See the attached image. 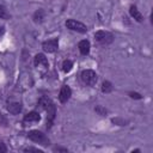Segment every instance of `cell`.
<instances>
[{
  "instance_id": "obj_1",
  "label": "cell",
  "mask_w": 153,
  "mask_h": 153,
  "mask_svg": "<svg viewBox=\"0 0 153 153\" xmlns=\"http://www.w3.org/2000/svg\"><path fill=\"white\" fill-rule=\"evenodd\" d=\"M27 137L33 141V142H37V143H41L43 146H48L49 145V140L48 137L39 130H30L27 133Z\"/></svg>"
},
{
  "instance_id": "obj_2",
  "label": "cell",
  "mask_w": 153,
  "mask_h": 153,
  "mask_svg": "<svg viewBox=\"0 0 153 153\" xmlns=\"http://www.w3.org/2000/svg\"><path fill=\"white\" fill-rule=\"evenodd\" d=\"M94 38L97 42H99L100 44H110L112 41H114V36L112 33L108 32V31H103V30H99L94 33Z\"/></svg>"
},
{
  "instance_id": "obj_3",
  "label": "cell",
  "mask_w": 153,
  "mask_h": 153,
  "mask_svg": "<svg viewBox=\"0 0 153 153\" xmlns=\"http://www.w3.org/2000/svg\"><path fill=\"white\" fill-rule=\"evenodd\" d=\"M66 26L73 31H78V32H81V33H85L87 31V27L85 24H82L81 22H78V20H74V19H67L66 22Z\"/></svg>"
},
{
  "instance_id": "obj_4",
  "label": "cell",
  "mask_w": 153,
  "mask_h": 153,
  "mask_svg": "<svg viewBox=\"0 0 153 153\" xmlns=\"http://www.w3.org/2000/svg\"><path fill=\"white\" fill-rule=\"evenodd\" d=\"M81 79L86 85H94L97 82V74L92 71V69H86L82 71L81 73Z\"/></svg>"
},
{
  "instance_id": "obj_5",
  "label": "cell",
  "mask_w": 153,
  "mask_h": 153,
  "mask_svg": "<svg viewBox=\"0 0 153 153\" xmlns=\"http://www.w3.org/2000/svg\"><path fill=\"white\" fill-rule=\"evenodd\" d=\"M43 49L48 53H55L59 48V42L56 38H53V39H49V41H45L43 43Z\"/></svg>"
},
{
  "instance_id": "obj_6",
  "label": "cell",
  "mask_w": 153,
  "mask_h": 153,
  "mask_svg": "<svg viewBox=\"0 0 153 153\" xmlns=\"http://www.w3.org/2000/svg\"><path fill=\"white\" fill-rule=\"evenodd\" d=\"M71 96H72V90L69 88V86L65 85V86H62V87H61V90H60L59 100H60L61 103H66V102L71 98Z\"/></svg>"
},
{
  "instance_id": "obj_7",
  "label": "cell",
  "mask_w": 153,
  "mask_h": 153,
  "mask_svg": "<svg viewBox=\"0 0 153 153\" xmlns=\"http://www.w3.org/2000/svg\"><path fill=\"white\" fill-rule=\"evenodd\" d=\"M78 47H79V50H80V53L82 55H87L90 53V42L87 39L80 41L79 44H78Z\"/></svg>"
},
{
  "instance_id": "obj_8",
  "label": "cell",
  "mask_w": 153,
  "mask_h": 153,
  "mask_svg": "<svg viewBox=\"0 0 153 153\" xmlns=\"http://www.w3.org/2000/svg\"><path fill=\"white\" fill-rule=\"evenodd\" d=\"M35 66H43L48 67V60L43 54H37L35 56Z\"/></svg>"
},
{
  "instance_id": "obj_9",
  "label": "cell",
  "mask_w": 153,
  "mask_h": 153,
  "mask_svg": "<svg viewBox=\"0 0 153 153\" xmlns=\"http://www.w3.org/2000/svg\"><path fill=\"white\" fill-rule=\"evenodd\" d=\"M39 120H41V116L36 111H31V112H29L27 115L24 116V121L25 122H38Z\"/></svg>"
},
{
  "instance_id": "obj_10",
  "label": "cell",
  "mask_w": 153,
  "mask_h": 153,
  "mask_svg": "<svg viewBox=\"0 0 153 153\" xmlns=\"http://www.w3.org/2000/svg\"><path fill=\"white\" fill-rule=\"evenodd\" d=\"M7 110L10 111V114L12 115H17L22 111V104L20 103H11L8 106H7Z\"/></svg>"
},
{
  "instance_id": "obj_11",
  "label": "cell",
  "mask_w": 153,
  "mask_h": 153,
  "mask_svg": "<svg viewBox=\"0 0 153 153\" xmlns=\"http://www.w3.org/2000/svg\"><path fill=\"white\" fill-rule=\"evenodd\" d=\"M129 12H130V16L136 20V22H139V23H141L142 20H143V18H142V14L139 12V10L135 7V6H131L130 7V10H129Z\"/></svg>"
},
{
  "instance_id": "obj_12",
  "label": "cell",
  "mask_w": 153,
  "mask_h": 153,
  "mask_svg": "<svg viewBox=\"0 0 153 153\" xmlns=\"http://www.w3.org/2000/svg\"><path fill=\"white\" fill-rule=\"evenodd\" d=\"M72 68H73V62H72L71 60H65L63 63H62V69H63V72L68 73V72L72 71Z\"/></svg>"
},
{
  "instance_id": "obj_13",
  "label": "cell",
  "mask_w": 153,
  "mask_h": 153,
  "mask_svg": "<svg viewBox=\"0 0 153 153\" xmlns=\"http://www.w3.org/2000/svg\"><path fill=\"white\" fill-rule=\"evenodd\" d=\"M43 18H44V12H43L42 10L36 11V13L33 14V19H35L36 23H41V22L43 20Z\"/></svg>"
},
{
  "instance_id": "obj_14",
  "label": "cell",
  "mask_w": 153,
  "mask_h": 153,
  "mask_svg": "<svg viewBox=\"0 0 153 153\" xmlns=\"http://www.w3.org/2000/svg\"><path fill=\"white\" fill-rule=\"evenodd\" d=\"M102 91H103L104 93L111 92V91H112V85H111V82H110V81H104L103 85H102Z\"/></svg>"
},
{
  "instance_id": "obj_15",
  "label": "cell",
  "mask_w": 153,
  "mask_h": 153,
  "mask_svg": "<svg viewBox=\"0 0 153 153\" xmlns=\"http://www.w3.org/2000/svg\"><path fill=\"white\" fill-rule=\"evenodd\" d=\"M0 18H4V19L8 18V14H7V12H6L4 6H0Z\"/></svg>"
},
{
  "instance_id": "obj_16",
  "label": "cell",
  "mask_w": 153,
  "mask_h": 153,
  "mask_svg": "<svg viewBox=\"0 0 153 153\" xmlns=\"http://www.w3.org/2000/svg\"><path fill=\"white\" fill-rule=\"evenodd\" d=\"M99 115H102V116H104L105 114H106V110L103 108V106H100V105H98V106H96V109H94Z\"/></svg>"
},
{
  "instance_id": "obj_17",
  "label": "cell",
  "mask_w": 153,
  "mask_h": 153,
  "mask_svg": "<svg viewBox=\"0 0 153 153\" xmlns=\"http://www.w3.org/2000/svg\"><path fill=\"white\" fill-rule=\"evenodd\" d=\"M25 152H37V153H42L41 149H38V148H33V147H27V148H25Z\"/></svg>"
},
{
  "instance_id": "obj_18",
  "label": "cell",
  "mask_w": 153,
  "mask_h": 153,
  "mask_svg": "<svg viewBox=\"0 0 153 153\" xmlns=\"http://www.w3.org/2000/svg\"><path fill=\"white\" fill-rule=\"evenodd\" d=\"M6 152H7V147L5 146L4 142L0 141V153H6Z\"/></svg>"
},
{
  "instance_id": "obj_19",
  "label": "cell",
  "mask_w": 153,
  "mask_h": 153,
  "mask_svg": "<svg viewBox=\"0 0 153 153\" xmlns=\"http://www.w3.org/2000/svg\"><path fill=\"white\" fill-rule=\"evenodd\" d=\"M129 96H130L131 98H135V99H141V96H140L139 93H136V92H130Z\"/></svg>"
},
{
  "instance_id": "obj_20",
  "label": "cell",
  "mask_w": 153,
  "mask_h": 153,
  "mask_svg": "<svg viewBox=\"0 0 153 153\" xmlns=\"http://www.w3.org/2000/svg\"><path fill=\"white\" fill-rule=\"evenodd\" d=\"M54 151H61V152H67V149H65V148H60V147H55V148H54Z\"/></svg>"
},
{
  "instance_id": "obj_21",
  "label": "cell",
  "mask_w": 153,
  "mask_h": 153,
  "mask_svg": "<svg viewBox=\"0 0 153 153\" xmlns=\"http://www.w3.org/2000/svg\"><path fill=\"white\" fill-rule=\"evenodd\" d=\"M4 32H5V29H4V27H0V36H1Z\"/></svg>"
}]
</instances>
